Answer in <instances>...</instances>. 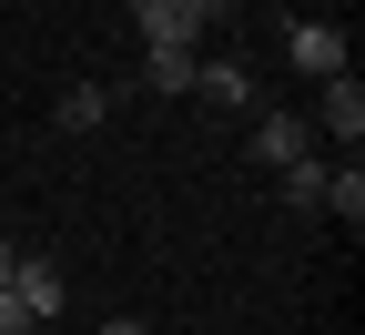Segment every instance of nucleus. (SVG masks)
<instances>
[{
	"instance_id": "423d86ee",
	"label": "nucleus",
	"mask_w": 365,
	"mask_h": 335,
	"mask_svg": "<svg viewBox=\"0 0 365 335\" xmlns=\"http://www.w3.org/2000/svg\"><path fill=\"white\" fill-rule=\"evenodd\" d=\"M132 11H143L153 51H193V11H182V0H132Z\"/></svg>"
},
{
	"instance_id": "f03ea898",
	"label": "nucleus",
	"mask_w": 365,
	"mask_h": 335,
	"mask_svg": "<svg viewBox=\"0 0 365 335\" xmlns=\"http://www.w3.org/2000/svg\"><path fill=\"white\" fill-rule=\"evenodd\" d=\"M304 153H314V122H304V112H264V122H254V163H264V173H284V163H304Z\"/></svg>"
},
{
	"instance_id": "4468645a",
	"label": "nucleus",
	"mask_w": 365,
	"mask_h": 335,
	"mask_svg": "<svg viewBox=\"0 0 365 335\" xmlns=\"http://www.w3.org/2000/svg\"><path fill=\"white\" fill-rule=\"evenodd\" d=\"M11 264H21V244H11V234H0V284H11Z\"/></svg>"
},
{
	"instance_id": "f8f14e48",
	"label": "nucleus",
	"mask_w": 365,
	"mask_h": 335,
	"mask_svg": "<svg viewBox=\"0 0 365 335\" xmlns=\"http://www.w3.org/2000/svg\"><path fill=\"white\" fill-rule=\"evenodd\" d=\"M0 335H31V315H21V295L0 284Z\"/></svg>"
},
{
	"instance_id": "0eeeda50",
	"label": "nucleus",
	"mask_w": 365,
	"mask_h": 335,
	"mask_svg": "<svg viewBox=\"0 0 365 335\" xmlns=\"http://www.w3.org/2000/svg\"><path fill=\"white\" fill-rule=\"evenodd\" d=\"M102 112H112V91H102V81H71V91H61V132H91Z\"/></svg>"
},
{
	"instance_id": "ddd939ff",
	"label": "nucleus",
	"mask_w": 365,
	"mask_h": 335,
	"mask_svg": "<svg viewBox=\"0 0 365 335\" xmlns=\"http://www.w3.org/2000/svg\"><path fill=\"white\" fill-rule=\"evenodd\" d=\"M102 335H153V325H143V315H112V325H102Z\"/></svg>"
},
{
	"instance_id": "39448f33",
	"label": "nucleus",
	"mask_w": 365,
	"mask_h": 335,
	"mask_svg": "<svg viewBox=\"0 0 365 335\" xmlns=\"http://www.w3.org/2000/svg\"><path fill=\"white\" fill-rule=\"evenodd\" d=\"M193 91H203L213 112H254V71L244 61H193Z\"/></svg>"
},
{
	"instance_id": "f257e3e1",
	"label": "nucleus",
	"mask_w": 365,
	"mask_h": 335,
	"mask_svg": "<svg viewBox=\"0 0 365 335\" xmlns=\"http://www.w3.org/2000/svg\"><path fill=\"white\" fill-rule=\"evenodd\" d=\"M11 295H21V315L41 325V315H61V305H71V274H61L51 254H21V264H11Z\"/></svg>"
},
{
	"instance_id": "9b49d317",
	"label": "nucleus",
	"mask_w": 365,
	"mask_h": 335,
	"mask_svg": "<svg viewBox=\"0 0 365 335\" xmlns=\"http://www.w3.org/2000/svg\"><path fill=\"white\" fill-rule=\"evenodd\" d=\"M182 11H193V31H213V21H234L244 0H182Z\"/></svg>"
},
{
	"instance_id": "20e7f679",
	"label": "nucleus",
	"mask_w": 365,
	"mask_h": 335,
	"mask_svg": "<svg viewBox=\"0 0 365 335\" xmlns=\"http://www.w3.org/2000/svg\"><path fill=\"white\" fill-rule=\"evenodd\" d=\"M284 51H294V71H304V81H335V71H345V31H335V21H294Z\"/></svg>"
},
{
	"instance_id": "1a4fd4ad",
	"label": "nucleus",
	"mask_w": 365,
	"mask_h": 335,
	"mask_svg": "<svg viewBox=\"0 0 365 335\" xmlns=\"http://www.w3.org/2000/svg\"><path fill=\"white\" fill-rule=\"evenodd\" d=\"M274 183H284V204H304V214H314V204H325V163H314V153H304V163H284V173H274Z\"/></svg>"
},
{
	"instance_id": "7ed1b4c3",
	"label": "nucleus",
	"mask_w": 365,
	"mask_h": 335,
	"mask_svg": "<svg viewBox=\"0 0 365 335\" xmlns=\"http://www.w3.org/2000/svg\"><path fill=\"white\" fill-rule=\"evenodd\" d=\"M304 122H325L345 153H355V132H365V91H355V71H335V81H314V112Z\"/></svg>"
},
{
	"instance_id": "6e6552de",
	"label": "nucleus",
	"mask_w": 365,
	"mask_h": 335,
	"mask_svg": "<svg viewBox=\"0 0 365 335\" xmlns=\"http://www.w3.org/2000/svg\"><path fill=\"white\" fill-rule=\"evenodd\" d=\"M325 214H345V224H365V173H355V163H345V173L325 163Z\"/></svg>"
},
{
	"instance_id": "9d476101",
	"label": "nucleus",
	"mask_w": 365,
	"mask_h": 335,
	"mask_svg": "<svg viewBox=\"0 0 365 335\" xmlns=\"http://www.w3.org/2000/svg\"><path fill=\"white\" fill-rule=\"evenodd\" d=\"M143 81H153V91H173V102H182V91H193V51H153V61H143Z\"/></svg>"
}]
</instances>
